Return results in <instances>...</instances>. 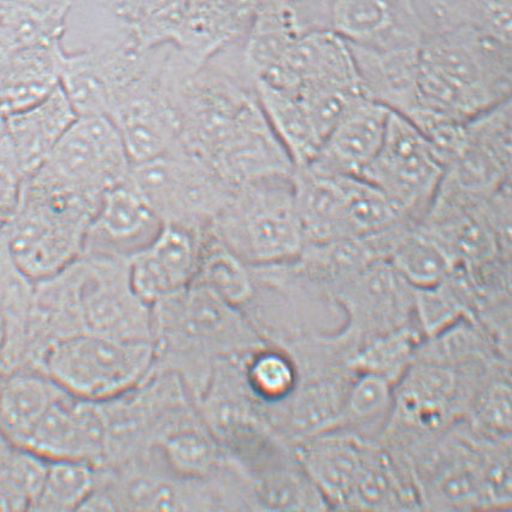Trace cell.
<instances>
[{"instance_id":"cell-5","label":"cell","mask_w":512,"mask_h":512,"mask_svg":"<svg viewBox=\"0 0 512 512\" xmlns=\"http://www.w3.org/2000/svg\"><path fill=\"white\" fill-rule=\"evenodd\" d=\"M155 366V346L81 333L52 343L38 370L70 396L105 402L131 391Z\"/></svg>"},{"instance_id":"cell-37","label":"cell","mask_w":512,"mask_h":512,"mask_svg":"<svg viewBox=\"0 0 512 512\" xmlns=\"http://www.w3.org/2000/svg\"><path fill=\"white\" fill-rule=\"evenodd\" d=\"M417 323L367 341L369 344L360 355L353 358V367L362 372L384 376L391 382L402 375L413 352V345L419 339Z\"/></svg>"},{"instance_id":"cell-28","label":"cell","mask_w":512,"mask_h":512,"mask_svg":"<svg viewBox=\"0 0 512 512\" xmlns=\"http://www.w3.org/2000/svg\"><path fill=\"white\" fill-rule=\"evenodd\" d=\"M74 0H0V43L10 50L63 41Z\"/></svg>"},{"instance_id":"cell-44","label":"cell","mask_w":512,"mask_h":512,"mask_svg":"<svg viewBox=\"0 0 512 512\" xmlns=\"http://www.w3.org/2000/svg\"><path fill=\"white\" fill-rule=\"evenodd\" d=\"M5 119H7V116H5L2 111H0V139H2L4 134V128H5Z\"/></svg>"},{"instance_id":"cell-38","label":"cell","mask_w":512,"mask_h":512,"mask_svg":"<svg viewBox=\"0 0 512 512\" xmlns=\"http://www.w3.org/2000/svg\"><path fill=\"white\" fill-rule=\"evenodd\" d=\"M392 382L384 376L362 372L347 388L337 428L369 426L386 414L392 403Z\"/></svg>"},{"instance_id":"cell-20","label":"cell","mask_w":512,"mask_h":512,"mask_svg":"<svg viewBox=\"0 0 512 512\" xmlns=\"http://www.w3.org/2000/svg\"><path fill=\"white\" fill-rule=\"evenodd\" d=\"M262 0H188L184 22L173 46L204 64L245 40Z\"/></svg>"},{"instance_id":"cell-7","label":"cell","mask_w":512,"mask_h":512,"mask_svg":"<svg viewBox=\"0 0 512 512\" xmlns=\"http://www.w3.org/2000/svg\"><path fill=\"white\" fill-rule=\"evenodd\" d=\"M443 174L444 166L425 134L391 111L380 150L360 178L384 193L404 221L420 225Z\"/></svg>"},{"instance_id":"cell-15","label":"cell","mask_w":512,"mask_h":512,"mask_svg":"<svg viewBox=\"0 0 512 512\" xmlns=\"http://www.w3.org/2000/svg\"><path fill=\"white\" fill-rule=\"evenodd\" d=\"M162 227L160 217L126 180L104 192L88 227L82 256L129 260L149 245Z\"/></svg>"},{"instance_id":"cell-43","label":"cell","mask_w":512,"mask_h":512,"mask_svg":"<svg viewBox=\"0 0 512 512\" xmlns=\"http://www.w3.org/2000/svg\"><path fill=\"white\" fill-rule=\"evenodd\" d=\"M11 51L9 47L0 43V82H2L10 60Z\"/></svg>"},{"instance_id":"cell-35","label":"cell","mask_w":512,"mask_h":512,"mask_svg":"<svg viewBox=\"0 0 512 512\" xmlns=\"http://www.w3.org/2000/svg\"><path fill=\"white\" fill-rule=\"evenodd\" d=\"M244 373L252 396L261 405L281 402L290 396L299 381L297 364L290 352L274 344L247 353Z\"/></svg>"},{"instance_id":"cell-39","label":"cell","mask_w":512,"mask_h":512,"mask_svg":"<svg viewBox=\"0 0 512 512\" xmlns=\"http://www.w3.org/2000/svg\"><path fill=\"white\" fill-rule=\"evenodd\" d=\"M476 421L494 439L508 437L511 429V388L509 382L494 381L475 405Z\"/></svg>"},{"instance_id":"cell-2","label":"cell","mask_w":512,"mask_h":512,"mask_svg":"<svg viewBox=\"0 0 512 512\" xmlns=\"http://www.w3.org/2000/svg\"><path fill=\"white\" fill-rule=\"evenodd\" d=\"M419 60L417 109L464 123L511 98L512 44L478 29L427 35Z\"/></svg>"},{"instance_id":"cell-40","label":"cell","mask_w":512,"mask_h":512,"mask_svg":"<svg viewBox=\"0 0 512 512\" xmlns=\"http://www.w3.org/2000/svg\"><path fill=\"white\" fill-rule=\"evenodd\" d=\"M26 176L7 157L0 155V232L19 208Z\"/></svg>"},{"instance_id":"cell-32","label":"cell","mask_w":512,"mask_h":512,"mask_svg":"<svg viewBox=\"0 0 512 512\" xmlns=\"http://www.w3.org/2000/svg\"><path fill=\"white\" fill-rule=\"evenodd\" d=\"M388 262L414 288L439 284L457 266L444 245L421 225L405 233Z\"/></svg>"},{"instance_id":"cell-34","label":"cell","mask_w":512,"mask_h":512,"mask_svg":"<svg viewBox=\"0 0 512 512\" xmlns=\"http://www.w3.org/2000/svg\"><path fill=\"white\" fill-rule=\"evenodd\" d=\"M99 469L84 461H47L43 486L33 511H80L96 490Z\"/></svg>"},{"instance_id":"cell-13","label":"cell","mask_w":512,"mask_h":512,"mask_svg":"<svg viewBox=\"0 0 512 512\" xmlns=\"http://www.w3.org/2000/svg\"><path fill=\"white\" fill-rule=\"evenodd\" d=\"M328 29L372 49L420 47L425 38L413 0H331Z\"/></svg>"},{"instance_id":"cell-6","label":"cell","mask_w":512,"mask_h":512,"mask_svg":"<svg viewBox=\"0 0 512 512\" xmlns=\"http://www.w3.org/2000/svg\"><path fill=\"white\" fill-rule=\"evenodd\" d=\"M127 181L163 225L197 232L208 231L232 191L207 160L180 144L151 160L132 163Z\"/></svg>"},{"instance_id":"cell-11","label":"cell","mask_w":512,"mask_h":512,"mask_svg":"<svg viewBox=\"0 0 512 512\" xmlns=\"http://www.w3.org/2000/svg\"><path fill=\"white\" fill-rule=\"evenodd\" d=\"M334 303L346 315L339 335L350 340H372L414 325L415 288L388 261L369 264L334 288Z\"/></svg>"},{"instance_id":"cell-25","label":"cell","mask_w":512,"mask_h":512,"mask_svg":"<svg viewBox=\"0 0 512 512\" xmlns=\"http://www.w3.org/2000/svg\"><path fill=\"white\" fill-rule=\"evenodd\" d=\"M66 55L63 41L11 51L0 82V111L8 116L49 96L61 85Z\"/></svg>"},{"instance_id":"cell-8","label":"cell","mask_w":512,"mask_h":512,"mask_svg":"<svg viewBox=\"0 0 512 512\" xmlns=\"http://www.w3.org/2000/svg\"><path fill=\"white\" fill-rule=\"evenodd\" d=\"M105 427V456L99 467H115L143 455L162 428L196 404L185 382L172 372H152L119 397L98 402Z\"/></svg>"},{"instance_id":"cell-18","label":"cell","mask_w":512,"mask_h":512,"mask_svg":"<svg viewBox=\"0 0 512 512\" xmlns=\"http://www.w3.org/2000/svg\"><path fill=\"white\" fill-rule=\"evenodd\" d=\"M76 119L78 114L60 85L31 107L7 116L0 153L27 178L43 166Z\"/></svg>"},{"instance_id":"cell-10","label":"cell","mask_w":512,"mask_h":512,"mask_svg":"<svg viewBox=\"0 0 512 512\" xmlns=\"http://www.w3.org/2000/svg\"><path fill=\"white\" fill-rule=\"evenodd\" d=\"M84 333L153 343L151 305L135 292L125 258L81 256Z\"/></svg>"},{"instance_id":"cell-27","label":"cell","mask_w":512,"mask_h":512,"mask_svg":"<svg viewBox=\"0 0 512 512\" xmlns=\"http://www.w3.org/2000/svg\"><path fill=\"white\" fill-rule=\"evenodd\" d=\"M397 398L404 422L435 431L449 416L457 397V375L444 364L423 363L405 375Z\"/></svg>"},{"instance_id":"cell-22","label":"cell","mask_w":512,"mask_h":512,"mask_svg":"<svg viewBox=\"0 0 512 512\" xmlns=\"http://www.w3.org/2000/svg\"><path fill=\"white\" fill-rule=\"evenodd\" d=\"M292 180L305 244L355 237L340 173L310 162L294 168Z\"/></svg>"},{"instance_id":"cell-16","label":"cell","mask_w":512,"mask_h":512,"mask_svg":"<svg viewBox=\"0 0 512 512\" xmlns=\"http://www.w3.org/2000/svg\"><path fill=\"white\" fill-rule=\"evenodd\" d=\"M205 233L163 225L149 245L129 258V276L139 297L152 305L190 286L196 278Z\"/></svg>"},{"instance_id":"cell-14","label":"cell","mask_w":512,"mask_h":512,"mask_svg":"<svg viewBox=\"0 0 512 512\" xmlns=\"http://www.w3.org/2000/svg\"><path fill=\"white\" fill-rule=\"evenodd\" d=\"M23 449L46 461L100 466L105 456V427L99 403L64 393L46 411Z\"/></svg>"},{"instance_id":"cell-21","label":"cell","mask_w":512,"mask_h":512,"mask_svg":"<svg viewBox=\"0 0 512 512\" xmlns=\"http://www.w3.org/2000/svg\"><path fill=\"white\" fill-rule=\"evenodd\" d=\"M347 46L363 96L409 119L419 107L420 47L382 50Z\"/></svg>"},{"instance_id":"cell-26","label":"cell","mask_w":512,"mask_h":512,"mask_svg":"<svg viewBox=\"0 0 512 512\" xmlns=\"http://www.w3.org/2000/svg\"><path fill=\"white\" fill-rule=\"evenodd\" d=\"M64 393L40 370L20 369L5 374L0 386V431L11 444L23 449L46 411Z\"/></svg>"},{"instance_id":"cell-42","label":"cell","mask_w":512,"mask_h":512,"mask_svg":"<svg viewBox=\"0 0 512 512\" xmlns=\"http://www.w3.org/2000/svg\"><path fill=\"white\" fill-rule=\"evenodd\" d=\"M16 446L11 444V441L5 437L2 431H0V467L3 466L5 461L11 455V452L14 451Z\"/></svg>"},{"instance_id":"cell-45","label":"cell","mask_w":512,"mask_h":512,"mask_svg":"<svg viewBox=\"0 0 512 512\" xmlns=\"http://www.w3.org/2000/svg\"><path fill=\"white\" fill-rule=\"evenodd\" d=\"M4 378H5V373L3 372L2 369H0V386H2Z\"/></svg>"},{"instance_id":"cell-9","label":"cell","mask_w":512,"mask_h":512,"mask_svg":"<svg viewBox=\"0 0 512 512\" xmlns=\"http://www.w3.org/2000/svg\"><path fill=\"white\" fill-rule=\"evenodd\" d=\"M132 161L107 116H78L40 168L76 190L102 197L127 180Z\"/></svg>"},{"instance_id":"cell-17","label":"cell","mask_w":512,"mask_h":512,"mask_svg":"<svg viewBox=\"0 0 512 512\" xmlns=\"http://www.w3.org/2000/svg\"><path fill=\"white\" fill-rule=\"evenodd\" d=\"M351 381L331 372L299 375L293 392L272 405H261L275 432L292 446L337 428Z\"/></svg>"},{"instance_id":"cell-31","label":"cell","mask_w":512,"mask_h":512,"mask_svg":"<svg viewBox=\"0 0 512 512\" xmlns=\"http://www.w3.org/2000/svg\"><path fill=\"white\" fill-rule=\"evenodd\" d=\"M193 282L203 285L227 303L244 310L255 285L250 266L235 256L208 229L204 235L199 266Z\"/></svg>"},{"instance_id":"cell-23","label":"cell","mask_w":512,"mask_h":512,"mask_svg":"<svg viewBox=\"0 0 512 512\" xmlns=\"http://www.w3.org/2000/svg\"><path fill=\"white\" fill-rule=\"evenodd\" d=\"M170 473L188 480L219 474L228 455L200 416L197 405L170 420L149 449Z\"/></svg>"},{"instance_id":"cell-30","label":"cell","mask_w":512,"mask_h":512,"mask_svg":"<svg viewBox=\"0 0 512 512\" xmlns=\"http://www.w3.org/2000/svg\"><path fill=\"white\" fill-rule=\"evenodd\" d=\"M255 91L264 115L285 146L294 168L313 162L322 141L297 93L262 82L255 84Z\"/></svg>"},{"instance_id":"cell-33","label":"cell","mask_w":512,"mask_h":512,"mask_svg":"<svg viewBox=\"0 0 512 512\" xmlns=\"http://www.w3.org/2000/svg\"><path fill=\"white\" fill-rule=\"evenodd\" d=\"M188 0H121L116 14L140 47L174 45Z\"/></svg>"},{"instance_id":"cell-29","label":"cell","mask_w":512,"mask_h":512,"mask_svg":"<svg viewBox=\"0 0 512 512\" xmlns=\"http://www.w3.org/2000/svg\"><path fill=\"white\" fill-rule=\"evenodd\" d=\"M425 37L455 28H474L512 44V0H413ZM425 39V38H423Z\"/></svg>"},{"instance_id":"cell-4","label":"cell","mask_w":512,"mask_h":512,"mask_svg":"<svg viewBox=\"0 0 512 512\" xmlns=\"http://www.w3.org/2000/svg\"><path fill=\"white\" fill-rule=\"evenodd\" d=\"M210 232L250 267L296 260L305 245L292 174L232 187Z\"/></svg>"},{"instance_id":"cell-3","label":"cell","mask_w":512,"mask_h":512,"mask_svg":"<svg viewBox=\"0 0 512 512\" xmlns=\"http://www.w3.org/2000/svg\"><path fill=\"white\" fill-rule=\"evenodd\" d=\"M99 203L45 173L28 176L19 208L3 229L15 267L39 282L78 261Z\"/></svg>"},{"instance_id":"cell-36","label":"cell","mask_w":512,"mask_h":512,"mask_svg":"<svg viewBox=\"0 0 512 512\" xmlns=\"http://www.w3.org/2000/svg\"><path fill=\"white\" fill-rule=\"evenodd\" d=\"M408 499L391 457L372 445L346 509H398Z\"/></svg>"},{"instance_id":"cell-41","label":"cell","mask_w":512,"mask_h":512,"mask_svg":"<svg viewBox=\"0 0 512 512\" xmlns=\"http://www.w3.org/2000/svg\"><path fill=\"white\" fill-rule=\"evenodd\" d=\"M7 339V314H5V302L2 280H0V355Z\"/></svg>"},{"instance_id":"cell-19","label":"cell","mask_w":512,"mask_h":512,"mask_svg":"<svg viewBox=\"0 0 512 512\" xmlns=\"http://www.w3.org/2000/svg\"><path fill=\"white\" fill-rule=\"evenodd\" d=\"M370 447L360 435L334 428L300 441L293 450L328 506L346 509Z\"/></svg>"},{"instance_id":"cell-24","label":"cell","mask_w":512,"mask_h":512,"mask_svg":"<svg viewBox=\"0 0 512 512\" xmlns=\"http://www.w3.org/2000/svg\"><path fill=\"white\" fill-rule=\"evenodd\" d=\"M390 113L361 98L323 140L313 163L331 172L360 176L380 150Z\"/></svg>"},{"instance_id":"cell-1","label":"cell","mask_w":512,"mask_h":512,"mask_svg":"<svg viewBox=\"0 0 512 512\" xmlns=\"http://www.w3.org/2000/svg\"><path fill=\"white\" fill-rule=\"evenodd\" d=\"M151 310L152 372L179 375L194 402L217 361L244 356L269 344L243 310L197 282L157 300Z\"/></svg>"},{"instance_id":"cell-12","label":"cell","mask_w":512,"mask_h":512,"mask_svg":"<svg viewBox=\"0 0 512 512\" xmlns=\"http://www.w3.org/2000/svg\"><path fill=\"white\" fill-rule=\"evenodd\" d=\"M147 47L127 37L69 52L61 87L78 116H107L111 105L143 69Z\"/></svg>"}]
</instances>
